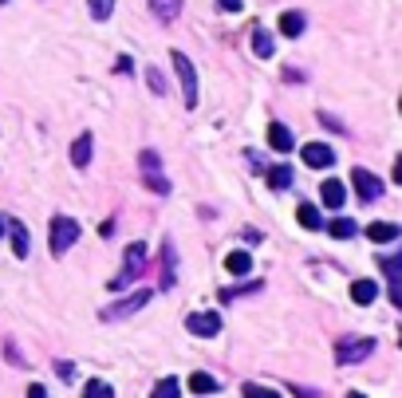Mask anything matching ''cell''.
<instances>
[{
	"label": "cell",
	"instance_id": "cell-1",
	"mask_svg": "<svg viewBox=\"0 0 402 398\" xmlns=\"http://www.w3.org/2000/svg\"><path fill=\"white\" fill-rule=\"evenodd\" d=\"M75 240H79V225H75L71 217H56V221H51V237H48L51 257H63Z\"/></svg>",
	"mask_w": 402,
	"mask_h": 398
},
{
	"label": "cell",
	"instance_id": "cell-2",
	"mask_svg": "<svg viewBox=\"0 0 402 398\" xmlns=\"http://www.w3.org/2000/svg\"><path fill=\"white\" fill-rule=\"evenodd\" d=\"M142 269H146V245H142V240H134L131 249H127V260H122V272L111 280V288H115V292H122V288H127V284H131L134 276H138Z\"/></svg>",
	"mask_w": 402,
	"mask_h": 398
},
{
	"label": "cell",
	"instance_id": "cell-3",
	"mask_svg": "<svg viewBox=\"0 0 402 398\" xmlns=\"http://www.w3.org/2000/svg\"><path fill=\"white\" fill-rule=\"evenodd\" d=\"M170 60H174V68H178V79H181V95H186V107H197V71H193L190 56H186V51H174Z\"/></svg>",
	"mask_w": 402,
	"mask_h": 398
},
{
	"label": "cell",
	"instance_id": "cell-4",
	"mask_svg": "<svg viewBox=\"0 0 402 398\" xmlns=\"http://www.w3.org/2000/svg\"><path fill=\"white\" fill-rule=\"evenodd\" d=\"M150 296H154L150 288H138L134 296L119 300V304H111V308H103V319H107V323H115V319H127V316H134L138 308H146V304H150Z\"/></svg>",
	"mask_w": 402,
	"mask_h": 398
},
{
	"label": "cell",
	"instance_id": "cell-5",
	"mask_svg": "<svg viewBox=\"0 0 402 398\" xmlns=\"http://www.w3.org/2000/svg\"><path fill=\"white\" fill-rule=\"evenodd\" d=\"M138 166H142V181H146L154 193H170V181L162 178V158L154 154V150H142Z\"/></svg>",
	"mask_w": 402,
	"mask_h": 398
},
{
	"label": "cell",
	"instance_id": "cell-6",
	"mask_svg": "<svg viewBox=\"0 0 402 398\" xmlns=\"http://www.w3.org/2000/svg\"><path fill=\"white\" fill-rule=\"evenodd\" d=\"M375 351V339H343L339 343V351H335V363H363V359Z\"/></svg>",
	"mask_w": 402,
	"mask_h": 398
},
{
	"label": "cell",
	"instance_id": "cell-7",
	"mask_svg": "<svg viewBox=\"0 0 402 398\" xmlns=\"http://www.w3.org/2000/svg\"><path fill=\"white\" fill-rule=\"evenodd\" d=\"M351 186H355V193H359V201H375V198H382V181L375 178L371 169H351Z\"/></svg>",
	"mask_w": 402,
	"mask_h": 398
},
{
	"label": "cell",
	"instance_id": "cell-8",
	"mask_svg": "<svg viewBox=\"0 0 402 398\" xmlns=\"http://www.w3.org/2000/svg\"><path fill=\"white\" fill-rule=\"evenodd\" d=\"M186 328H190V335L213 339L217 331H221V316H217V312H193V316L186 319Z\"/></svg>",
	"mask_w": 402,
	"mask_h": 398
},
{
	"label": "cell",
	"instance_id": "cell-9",
	"mask_svg": "<svg viewBox=\"0 0 402 398\" xmlns=\"http://www.w3.org/2000/svg\"><path fill=\"white\" fill-rule=\"evenodd\" d=\"M178 284V252H174V240L162 245V280H158V292H170Z\"/></svg>",
	"mask_w": 402,
	"mask_h": 398
},
{
	"label": "cell",
	"instance_id": "cell-10",
	"mask_svg": "<svg viewBox=\"0 0 402 398\" xmlns=\"http://www.w3.org/2000/svg\"><path fill=\"white\" fill-rule=\"evenodd\" d=\"M300 158L312 169H328L335 162V154H332V146H323V142H308V146H300Z\"/></svg>",
	"mask_w": 402,
	"mask_h": 398
},
{
	"label": "cell",
	"instance_id": "cell-11",
	"mask_svg": "<svg viewBox=\"0 0 402 398\" xmlns=\"http://www.w3.org/2000/svg\"><path fill=\"white\" fill-rule=\"evenodd\" d=\"M268 146L276 150V154H288V150H296V139H292V130L284 127V122H272L268 127Z\"/></svg>",
	"mask_w": 402,
	"mask_h": 398
},
{
	"label": "cell",
	"instance_id": "cell-12",
	"mask_svg": "<svg viewBox=\"0 0 402 398\" xmlns=\"http://www.w3.org/2000/svg\"><path fill=\"white\" fill-rule=\"evenodd\" d=\"M320 198H323V205H328V210H339L343 201H347V189H343V181H323L320 186Z\"/></svg>",
	"mask_w": 402,
	"mask_h": 398
},
{
	"label": "cell",
	"instance_id": "cell-13",
	"mask_svg": "<svg viewBox=\"0 0 402 398\" xmlns=\"http://www.w3.org/2000/svg\"><path fill=\"white\" fill-rule=\"evenodd\" d=\"M402 233V225H394V221H375V225H367V237L375 240V245H387V240H394Z\"/></svg>",
	"mask_w": 402,
	"mask_h": 398
},
{
	"label": "cell",
	"instance_id": "cell-14",
	"mask_svg": "<svg viewBox=\"0 0 402 398\" xmlns=\"http://www.w3.org/2000/svg\"><path fill=\"white\" fill-rule=\"evenodd\" d=\"M190 390H193V394H217L221 383H217L209 371H193V375H190Z\"/></svg>",
	"mask_w": 402,
	"mask_h": 398
},
{
	"label": "cell",
	"instance_id": "cell-15",
	"mask_svg": "<svg viewBox=\"0 0 402 398\" xmlns=\"http://www.w3.org/2000/svg\"><path fill=\"white\" fill-rule=\"evenodd\" d=\"M150 12L162 24H174L181 16V0H150Z\"/></svg>",
	"mask_w": 402,
	"mask_h": 398
},
{
	"label": "cell",
	"instance_id": "cell-16",
	"mask_svg": "<svg viewBox=\"0 0 402 398\" xmlns=\"http://www.w3.org/2000/svg\"><path fill=\"white\" fill-rule=\"evenodd\" d=\"M71 166L75 169L91 166V134H79V139H75V146H71Z\"/></svg>",
	"mask_w": 402,
	"mask_h": 398
},
{
	"label": "cell",
	"instance_id": "cell-17",
	"mask_svg": "<svg viewBox=\"0 0 402 398\" xmlns=\"http://www.w3.org/2000/svg\"><path fill=\"white\" fill-rule=\"evenodd\" d=\"M375 296H379V284H375V280H355V284H351V300H355V304H363V308L375 304Z\"/></svg>",
	"mask_w": 402,
	"mask_h": 398
},
{
	"label": "cell",
	"instance_id": "cell-18",
	"mask_svg": "<svg viewBox=\"0 0 402 398\" xmlns=\"http://www.w3.org/2000/svg\"><path fill=\"white\" fill-rule=\"evenodd\" d=\"M304 24H308V20H304V12H284V16H280V32L288 36V40H296V36H300Z\"/></svg>",
	"mask_w": 402,
	"mask_h": 398
},
{
	"label": "cell",
	"instance_id": "cell-19",
	"mask_svg": "<svg viewBox=\"0 0 402 398\" xmlns=\"http://www.w3.org/2000/svg\"><path fill=\"white\" fill-rule=\"evenodd\" d=\"M8 233H12V252L28 257V229H24L20 221H8Z\"/></svg>",
	"mask_w": 402,
	"mask_h": 398
},
{
	"label": "cell",
	"instance_id": "cell-20",
	"mask_svg": "<svg viewBox=\"0 0 402 398\" xmlns=\"http://www.w3.org/2000/svg\"><path fill=\"white\" fill-rule=\"evenodd\" d=\"M296 221H300L304 229H323V217H320V210H316V205H308V201H304L300 210H296Z\"/></svg>",
	"mask_w": 402,
	"mask_h": 398
},
{
	"label": "cell",
	"instance_id": "cell-21",
	"mask_svg": "<svg viewBox=\"0 0 402 398\" xmlns=\"http://www.w3.org/2000/svg\"><path fill=\"white\" fill-rule=\"evenodd\" d=\"M225 269H229L233 276H245V272H252V257L249 252H229V257H225Z\"/></svg>",
	"mask_w": 402,
	"mask_h": 398
},
{
	"label": "cell",
	"instance_id": "cell-22",
	"mask_svg": "<svg viewBox=\"0 0 402 398\" xmlns=\"http://www.w3.org/2000/svg\"><path fill=\"white\" fill-rule=\"evenodd\" d=\"M252 51H257L261 60H268L272 51H276V44H272V36H268L264 28H257V32H252Z\"/></svg>",
	"mask_w": 402,
	"mask_h": 398
},
{
	"label": "cell",
	"instance_id": "cell-23",
	"mask_svg": "<svg viewBox=\"0 0 402 398\" xmlns=\"http://www.w3.org/2000/svg\"><path fill=\"white\" fill-rule=\"evenodd\" d=\"M328 233H332L335 240H351L355 237V221L351 217H335L332 225H328Z\"/></svg>",
	"mask_w": 402,
	"mask_h": 398
},
{
	"label": "cell",
	"instance_id": "cell-24",
	"mask_svg": "<svg viewBox=\"0 0 402 398\" xmlns=\"http://www.w3.org/2000/svg\"><path fill=\"white\" fill-rule=\"evenodd\" d=\"M268 186L272 189H288L292 186V166H272L268 169Z\"/></svg>",
	"mask_w": 402,
	"mask_h": 398
},
{
	"label": "cell",
	"instance_id": "cell-25",
	"mask_svg": "<svg viewBox=\"0 0 402 398\" xmlns=\"http://www.w3.org/2000/svg\"><path fill=\"white\" fill-rule=\"evenodd\" d=\"M264 288V280H252V284H237V288H225L221 292V304H229V300H237V296H249V292H261Z\"/></svg>",
	"mask_w": 402,
	"mask_h": 398
},
{
	"label": "cell",
	"instance_id": "cell-26",
	"mask_svg": "<svg viewBox=\"0 0 402 398\" xmlns=\"http://www.w3.org/2000/svg\"><path fill=\"white\" fill-rule=\"evenodd\" d=\"M181 387H178V378H162L158 387H154V398H178Z\"/></svg>",
	"mask_w": 402,
	"mask_h": 398
},
{
	"label": "cell",
	"instance_id": "cell-27",
	"mask_svg": "<svg viewBox=\"0 0 402 398\" xmlns=\"http://www.w3.org/2000/svg\"><path fill=\"white\" fill-rule=\"evenodd\" d=\"M379 269L387 272V276H402V252H394V257H379Z\"/></svg>",
	"mask_w": 402,
	"mask_h": 398
},
{
	"label": "cell",
	"instance_id": "cell-28",
	"mask_svg": "<svg viewBox=\"0 0 402 398\" xmlns=\"http://www.w3.org/2000/svg\"><path fill=\"white\" fill-rule=\"evenodd\" d=\"M111 12H115V0H91V16L95 20H107Z\"/></svg>",
	"mask_w": 402,
	"mask_h": 398
},
{
	"label": "cell",
	"instance_id": "cell-29",
	"mask_svg": "<svg viewBox=\"0 0 402 398\" xmlns=\"http://www.w3.org/2000/svg\"><path fill=\"white\" fill-rule=\"evenodd\" d=\"M146 83H150V91H154V95H166V75H162L158 68H150V71H146Z\"/></svg>",
	"mask_w": 402,
	"mask_h": 398
},
{
	"label": "cell",
	"instance_id": "cell-30",
	"mask_svg": "<svg viewBox=\"0 0 402 398\" xmlns=\"http://www.w3.org/2000/svg\"><path fill=\"white\" fill-rule=\"evenodd\" d=\"M83 394H87V398H111L115 390L107 387V383H87V387H83Z\"/></svg>",
	"mask_w": 402,
	"mask_h": 398
},
{
	"label": "cell",
	"instance_id": "cell-31",
	"mask_svg": "<svg viewBox=\"0 0 402 398\" xmlns=\"http://www.w3.org/2000/svg\"><path fill=\"white\" fill-rule=\"evenodd\" d=\"M387 296H391L394 308H402V276H391V288H387Z\"/></svg>",
	"mask_w": 402,
	"mask_h": 398
},
{
	"label": "cell",
	"instance_id": "cell-32",
	"mask_svg": "<svg viewBox=\"0 0 402 398\" xmlns=\"http://www.w3.org/2000/svg\"><path fill=\"white\" fill-rule=\"evenodd\" d=\"M115 71H119V75H131V71H134L131 56H119V60H115Z\"/></svg>",
	"mask_w": 402,
	"mask_h": 398
},
{
	"label": "cell",
	"instance_id": "cell-33",
	"mask_svg": "<svg viewBox=\"0 0 402 398\" xmlns=\"http://www.w3.org/2000/svg\"><path fill=\"white\" fill-rule=\"evenodd\" d=\"M245 398H272V390H264V387H252V383H249V387H245Z\"/></svg>",
	"mask_w": 402,
	"mask_h": 398
},
{
	"label": "cell",
	"instance_id": "cell-34",
	"mask_svg": "<svg viewBox=\"0 0 402 398\" xmlns=\"http://www.w3.org/2000/svg\"><path fill=\"white\" fill-rule=\"evenodd\" d=\"M217 4H221L225 12H241L245 8V0H217Z\"/></svg>",
	"mask_w": 402,
	"mask_h": 398
},
{
	"label": "cell",
	"instance_id": "cell-35",
	"mask_svg": "<svg viewBox=\"0 0 402 398\" xmlns=\"http://www.w3.org/2000/svg\"><path fill=\"white\" fill-rule=\"evenodd\" d=\"M56 371H60L63 378H71V371H75V367H71V363H63V359H60V363H56Z\"/></svg>",
	"mask_w": 402,
	"mask_h": 398
},
{
	"label": "cell",
	"instance_id": "cell-36",
	"mask_svg": "<svg viewBox=\"0 0 402 398\" xmlns=\"http://www.w3.org/2000/svg\"><path fill=\"white\" fill-rule=\"evenodd\" d=\"M394 181H398V186H402V154H398V158H394Z\"/></svg>",
	"mask_w": 402,
	"mask_h": 398
},
{
	"label": "cell",
	"instance_id": "cell-37",
	"mask_svg": "<svg viewBox=\"0 0 402 398\" xmlns=\"http://www.w3.org/2000/svg\"><path fill=\"white\" fill-rule=\"evenodd\" d=\"M4 233H8V221H4V217H0V237H4Z\"/></svg>",
	"mask_w": 402,
	"mask_h": 398
},
{
	"label": "cell",
	"instance_id": "cell-38",
	"mask_svg": "<svg viewBox=\"0 0 402 398\" xmlns=\"http://www.w3.org/2000/svg\"><path fill=\"white\" fill-rule=\"evenodd\" d=\"M0 4H8V0H0Z\"/></svg>",
	"mask_w": 402,
	"mask_h": 398
},
{
	"label": "cell",
	"instance_id": "cell-39",
	"mask_svg": "<svg viewBox=\"0 0 402 398\" xmlns=\"http://www.w3.org/2000/svg\"><path fill=\"white\" fill-rule=\"evenodd\" d=\"M398 110H402V103H398Z\"/></svg>",
	"mask_w": 402,
	"mask_h": 398
},
{
	"label": "cell",
	"instance_id": "cell-40",
	"mask_svg": "<svg viewBox=\"0 0 402 398\" xmlns=\"http://www.w3.org/2000/svg\"><path fill=\"white\" fill-rule=\"evenodd\" d=\"M398 343H402V335H398Z\"/></svg>",
	"mask_w": 402,
	"mask_h": 398
}]
</instances>
